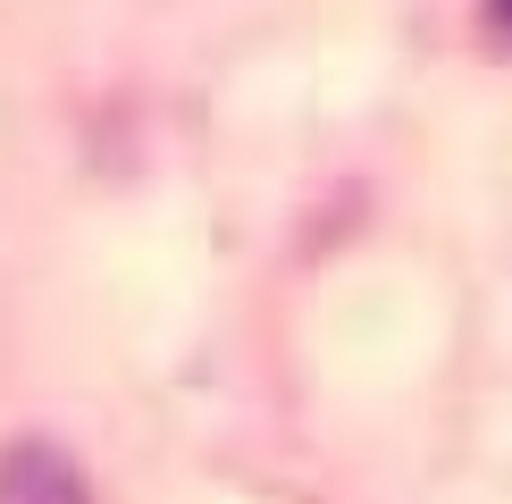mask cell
<instances>
[{"label":"cell","mask_w":512,"mask_h":504,"mask_svg":"<svg viewBox=\"0 0 512 504\" xmlns=\"http://www.w3.org/2000/svg\"><path fill=\"white\" fill-rule=\"evenodd\" d=\"M487 17H496V26L512 34V0H487Z\"/></svg>","instance_id":"2"},{"label":"cell","mask_w":512,"mask_h":504,"mask_svg":"<svg viewBox=\"0 0 512 504\" xmlns=\"http://www.w3.org/2000/svg\"><path fill=\"white\" fill-rule=\"evenodd\" d=\"M0 504H84V471L59 446L26 437V446L0 454Z\"/></svg>","instance_id":"1"}]
</instances>
